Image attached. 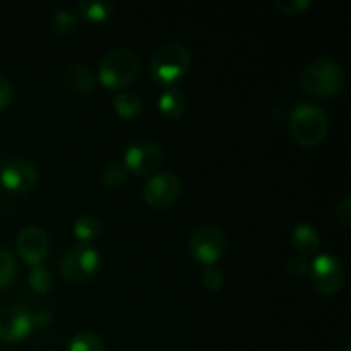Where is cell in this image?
<instances>
[{"label": "cell", "instance_id": "obj_12", "mask_svg": "<svg viewBox=\"0 0 351 351\" xmlns=\"http://www.w3.org/2000/svg\"><path fill=\"white\" fill-rule=\"evenodd\" d=\"M38 168L27 160H12L0 170V180L7 189L14 192H29L38 184Z\"/></svg>", "mask_w": 351, "mask_h": 351}, {"label": "cell", "instance_id": "obj_14", "mask_svg": "<svg viewBox=\"0 0 351 351\" xmlns=\"http://www.w3.org/2000/svg\"><path fill=\"white\" fill-rule=\"evenodd\" d=\"M64 82L77 93H89L95 89V77L86 65L67 64L62 71Z\"/></svg>", "mask_w": 351, "mask_h": 351}, {"label": "cell", "instance_id": "obj_1", "mask_svg": "<svg viewBox=\"0 0 351 351\" xmlns=\"http://www.w3.org/2000/svg\"><path fill=\"white\" fill-rule=\"evenodd\" d=\"M345 71L338 62L317 57L305 65L302 72V86L315 98H331L345 86Z\"/></svg>", "mask_w": 351, "mask_h": 351}, {"label": "cell", "instance_id": "obj_25", "mask_svg": "<svg viewBox=\"0 0 351 351\" xmlns=\"http://www.w3.org/2000/svg\"><path fill=\"white\" fill-rule=\"evenodd\" d=\"M202 283H204V287L208 288V290L218 291L221 290L225 280H223V274L218 267L208 266L204 269V273H202Z\"/></svg>", "mask_w": 351, "mask_h": 351}, {"label": "cell", "instance_id": "obj_21", "mask_svg": "<svg viewBox=\"0 0 351 351\" xmlns=\"http://www.w3.org/2000/svg\"><path fill=\"white\" fill-rule=\"evenodd\" d=\"M127 171L129 170L125 168V165L120 163V161H113V163H110L108 167L103 170V182H105L106 185H110V187L122 185L127 178Z\"/></svg>", "mask_w": 351, "mask_h": 351}, {"label": "cell", "instance_id": "obj_29", "mask_svg": "<svg viewBox=\"0 0 351 351\" xmlns=\"http://www.w3.org/2000/svg\"><path fill=\"white\" fill-rule=\"evenodd\" d=\"M33 321H34V324L40 326V328H43V326H47L48 322L51 321V317H50V314H47V312H38L36 315H33Z\"/></svg>", "mask_w": 351, "mask_h": 351}, {"label": "cell", "instance_id": "obj_23", "mask_svg": "<svg viewBox=\"0 0 351 351\" xmlns=\"http://www.w3.org/2000/svg\"><path fill=\"white\" fill-rule=\"evenodd\" d=\"M75 23H77V17H75V14L69 12V10H57V12L51 16L53 29L60 31V33H67V31L74 29Z\"/></svg>", "mask_w": 351, "mask_h": 351}, {"label": "cell", "instance_id": "obj_2", "mask_svg": "<svg viewBox=\"0 0 351 351\" xmlns=\"http://www.w3.org/2000/svg\"><path fill=\"white\" fill-rule=\"evenodd\" d=\"M191 67V55L184 45L168 41L154 50L149 62V72L158 84L170 86L180 81Z\"/></svg>", "mask_w": 351, "mask_h": 351}, {"label": "cell", "instance_id": "obj_4", "mask_svg": "<svg viewBox=\"0 0 351 351\" xmlns=\"http://www.w3.org/2000/svg\"><path fill=\"white\" fill-rule=\"evenodd\" d=\"M139 72V58L129 48H115L99 62V81L110 89L127 88Z\"/></svg>", "mask_w": 351, "mask_h": 351}, {"label": "cell", "instance_id": "obj_17", "mask_svg": "<svg viewBox=\"0 0 351 351\" xmlns=\"http://www.w3.org/2000/svg\"><path fill=\"white\" fill-rule=\"evenodd\" d=\"M77 9L84 19L98 23V21L106 19L110 16L113 9V2H108V0H98V2H95V0H82L77 5Z\"/></svg>", "mask_w": 351, "mask_h": 351}, {"label": "cell", "instance_id": "obj_27", "mask_svg": "<svg viewBox=\"0 0 351 351\" xmlns=\"http://www.w3.org/2000/svg\"><path fill=\"white\" fill-rule=\"evenodd\" d=\"M288 269H290V273L295 274V276H304V274H307L308 269H311V264H308V261L305 259V257L293 256L288 259Z\"/></svg>", "mask_w": 351, "mask_h": 351}, {"label": "cell", "instance_id": "obj_8", "mask_svg": "<svg viewBox=\"0 0 351 351\" xmlns=\"http://www.w3.org/2000/svg\"><path fill=\"white\" fill-rule=\"evenodd\" d=\"M311 281L319 293L332 295L345 285L346 271L336 257L324 254L311 264Z\"/></svg>", "mask_w": 351, "mask_h": 351}, {"label": "cell", "instance_id": "obj_16", "mask_svg": "<svg viewBox=\"0 0 351 351\" xmlns=\"http://www.w3.org/2000/svg\"><path fill=\"white\" fill-rule=\"evenodd\" d=\"M113 108L123 119H132L137 117L143 110V99L139 98V95L132 91L119 93V95L113 98Z\"/></svg>", "mask_w": 351, "mask_h": 351}, {"label": "cell", "instance_id": "obj_20", "mask_svg": "<svg viewBox=\"0 0 351 351\" xmlns=\"http://www.w3.org/2000/svg\"><path fill=\"white\" fill-rule=\"evenodd\" d=\"M17 274V263L12 254L5 249H0V288H5L14 281Z\"/></svg>", "mask_w": 351, "mask_h": 351}, {"label": "cell", "instance_id": "obj_22", "mask_svg": "<svg viewBox=\"0 0 351 351\" xmlns=\"http://www.w3.org/2000/svg\"><path fill=\"white\" fill-rule=\"evenodd\" d=\"M29 285L31 288H33L34 291H38V293H45V291L50 290L51 287V274L50 271L45 269V267L41 266H34L33 269H31L29 273Z\"/></svg>", "mask_w": 351, "mask_h": 351}, {"label": "cell", "instance_id": "obj_3", "mask_svg": "<svg viewBox=\"0 0 351 351\" xmlns=\"http://www.w3.org/2000/svg\"><path fill=\"white\" fill-rule=\"evenodd\" d=\"M329 119L324 110L312 103L295 106L290 117V130L293 139L302 146H315L328 134Z\"/></svg>", "mask_w": 351, "mask_h": 351}, {"label": "cell", "instance_id": "obj_15", "mask_svg": "<svg viewBox=\"0 0 351 351\" xmlns=\"http://www.w3.org/2000/svg\"><path fill=\"white\" fill-rule=\"evenodd\" d=\"M158 106H160L161 113L167 115L168 119H178L180 115H184L185 108H187V99L180 89L170 88L160 96Z\"/></svg>", "mask_w": 351, "mask_h": 351}, {"label": "cell", "instance_id": "obj_10", "mask_svg": "<svg viewBox=\"0 0 351 351\" xmlns=\"http://www.w3.org/2000/svg\"><path fill=\"white\" fill-rule=\"evenodd\" d=\"M33 314L19 305H10L0 311V341L2 343H19L26 338L33 329Z\"/></svg>", "mask_w": 351, "mask_h": 351}, {"label": "cell", "instance_id": "obj_26", "mask_svg": "<svg viewBox=\"0 0 351 351\" xmlns=\"http://www.w3.org/2000/svg\"><path fill=\"white\" fill-rule=\"evenodd\" d=\"M336 216H338V221L341 225L350 226L351 225V197L346 195L336 206Z\"/></svg>", "mask_w": 351, "mask_h": 351}, {"label": "cell", "instance_id": "obj_18", "mask_svg": "<svg viewBox=\"0 0 351 351\" xmlns=\"http://www.w3.org/2000/svg\"><path fill=\"white\" fill-rule=\"evenodd\" d=\"M99 230H101V223L96 216L84 215L81 218L75 219L74 223V235L77 237L82 242H88V240H93L98 237Z\"/></svg>", "mask_w": 351, "mask_h": 351}, {"label": "cell", "instance_id": "obj_13", "mask_svg": "<svg viewBox=\"0 0 351 351\" xmlns=\"http://www.w3.org/2000/svg\"><path fill=\"white\" fill-rule=\"evenodd\" d=\"M291 243L297 249V252L304 256H312L319 250V245H321V237H319L317 230L312 225H307V223H300L293 228L291 232Z\"/></svg>", "mask_w": 351, "mask_h": 351}, {"label": "cell", "instance_id": "obj_5", "mask_svg": "<svg viewBox=\"0 0 351 351\" xmlns=\"http://www.w3.org/2000/svg\"><path fill=\"white\" fill-rule=\"evenodd\" d=\"M99 263H101V257L95 247L88 243H79V245H72L62 257L60 271L72 283H84L89 278L95 276Z\"/></svg>", "mask_w": 351, "mask_h": 351}, {"label": "cell", "instance_id": "obj_9", "mask_svg": "<svg viewBox=\"0 0 351 351\" xmlns=\"http://www.w3.org/2000/svg\"><path fill=\"white\" fill-rule=\"evenodd\" d=\"M123 161L127 170L134 171L136 175H147L160 167L163 161V151L154 141L139 139L127 147Z\"/></svg>", "mask_w": 351, "mask_h": 351}, {"label": "cell", "instance_id": "obj_6", "mask_svg": "<svg viewBox=\"0 0 351 351\" xmlns=\"http://www.w3.org/2000/svg\"><path fill=\"white\" fill-rule=\"evenodd\" d=\"M182 192V180L173 171H158L144 184V201L154 209H167Z\"/></svg>", "mask_w": 351, "mask_h": 351}, {"label": "cell", "instance_id": "obj_24", "mask_svg": "<svg viewBox=\"0 0 351 351\" xmlns=\"http://www.w3.org/2000/svg\"><path fill=\"white\" fill-rule=\"evenodd\" d=\"M274 5L281 14L297 16V14L304 12L307 7H311V0H276Z\"/></svg>", "mask_w": 351, "mask_h": 351}, {"label": "cell", "instance_id": "obj_11", "mask_svg": "<svg viewBox=\"0 0 351 351\" xmlns=\"http://www.w3.org/2000/svg\"><path fill=\"white\" fill-rule=\"evenodd\" d=\"M19 256L31 266H40L50 249V240L40 226H26L19 232L16 240Z\"/></svg>", "mask_w": 351, "mask_h": 351}, {"label": "cell", "instance_id": "obj_28", "mask_svg": "<svg viewBox=\"0 0 351 351\" xmlns=\"http://www.w3.org/2000/svg\"><path fill=\"white\" fill-rule=\"evenodd\" d=\"M12 99V84L5 75L0 74V110L5 108Z\"/></svg>", "mask_w": 351, "mask_h": 351}, {"label": "cell", "instance_id": "obj_7", "mask_svg": "<svg viewBox=\"0 0 351 351\" xmlns=\"http://www.w3.org/2000/svg\"><path fill=\"white\" fill-rule=\"evenodd\" d=\"M191 254L204 264H215L226 250V237L218 226H201L195 230L189 242Z\"/></svg>", "mask_w": 351, "mask_h": 351}, {"label": "cell", "instance_id": "obj_19", "mask_svg": "<svg viewBox=\"0 0 351 351\" xmlns=\"http://www.w3.org/2000/svg\"><path fill=\"white\" fill-rule=\"evenodd\" d=\"M69 351H105V346H103L99 336L93 335V332H81L72 338Z\"/></svg>", "mask_w": 351, "mask_h": 351}]
</instances>
